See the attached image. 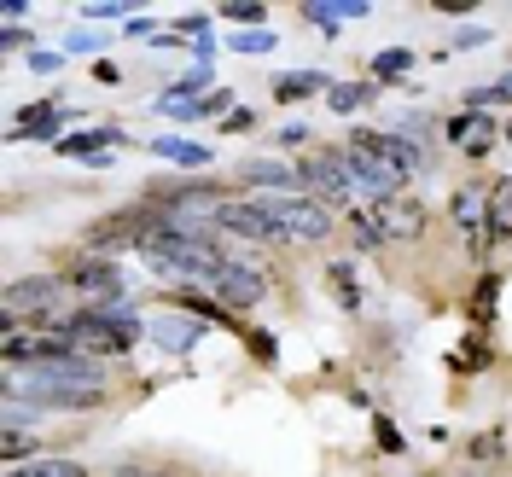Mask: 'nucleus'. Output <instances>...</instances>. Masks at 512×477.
<instances>
[{
  "label": "nucleus",
  "mask_w": 512,
  "mask_h": 477,
  "mask_svg": "<svg viewBox=\"0 0 512 477\" xmlns=\"http://www.w3.org/2000/svg\"><path fill=\"white\" fill-rule=\"evenodd\" d=\"M30 402L35 408H99L105 402V373L88 355H64V361H35L30 373Z\"/></svg>",
  "instance_id": "f257e3e1"
},
{
  "label": "nucleus",
  "mask_w": 512,
  "mask_h": 477,
  "mask_svg": "<svg viewBox=\"0 0 512 477\" xmlns=\"http://www.w3.org/2000/svg\"><path fill=\"white\" fill-rule=\"evenodd\" d=\"M256 210H262L268 222L280 227L286 239H297V245H320V239L332 233V210H326L320 198H297V192H268V198H256Z\"/></svg>",
  "instance_id": "f03ea898"
},
{
  "label": "nucleus",
  "mask_w": 512,
  "mask_h": 477,
  "mask_svg": "<svg viewBox=\"0 0 512 477\" xmlns=\"http://www.w3.org/2000/svg\"><path fill=\"white\" fill-rule=\"evenodd\" d=\"M297 175H303V187L315 192L326 210H350V204H355V181H350L344 152H320V158L297 163Z\"/></svg>",
  "instance_id": "7ed1b4c3"
},
{
  "label": "nucleus",
  "mask_w": 512,
  "mask_h": 477,
  "mask_svg": "<svg viewBox=\"0 0 512 477\" xmlns=\"http://www.w3.org/2000/svg\"><path fill=\"white\" fill-rule=\"evenodd\" d=\"M344 163H350V181H355V198H373V204H390L396 198V187H402V175L390 169L384 158H373V152H344Z\"/></svg>",
  "instance_id": "20e7f679"
},
{
  "label": "nucleus",
  "mask_w": 512,
  "mask_h": 477,
  "mask_svg": "<svg viewBox=\"0 0 512 477\" xmlns=\"http://www.w3.org/2000/svg\"><path fill=\"white\" fill-rule=\"evenodd\" d=\"M350 146H355V152H373V158H384L396 175H408V169H419V163H425V152H419L408 134H373V128H355Z\"/></svg>",
  "instance_id": "39448f33"
},
{
  "label": "nucleus",
  "mask_w": 512,
  "mask_h": 477,
  "mask_svg": "<svg viewBox=\"0 0 512 477\" xmlns=\"http://www.w3.org/2000/svg\"><path fill=\"white\" fill-rule=\"evenodd\" d=\"M53 297H59V280H47V274H35V280H12V286L0 291V303H6V326H18L24 315H47Z\"/></svg>",
  "instance_id": "423d86ee"
},
{
  "label": "nucleus",
  "mask_w": 512,
  "mask_h": 477,
  "mask_svg": "<svg viewBox=\"0 0 512 477\" xmlns=\"http://www.w3.org/2000/svg\"><path fill=\"white\" fill-rule=\"evenodd\" d=\"M70 286L82 291V297H99V303H123V274H117V262H105V256L70 262Z\"/></svg>",
  "instance_id": "0eeeda50"
},
{
  "label": "nucleus",
  "mask_w": 512,
  "mask_h": 477,
  "mask_svg": "<svg viewBox=\"0 0 512 477\" xmlns=\"http://www.w3.org/2000/svg\"><path fill=\"white\" fill-rule=\"evenodd\" d=\"M216 227L239 233V239H256V245H280V239H286V233L268 222L256 204H222V210H216Z\"/></svg>",
  "instance_id": "6e6552de"
},
{
  "label": "nucleus",
  "mask_w": 512,
  "mask_h": 477,
  "mask_svg": "<svg viewBox=\"0 0 512 477\" xmlns=\"http://www.w3.org/2000/svg\"><path fill=\"white\" fill-rule=\"evenodd\" d=\"M216 291H222V303H233V309H256L268 297V280L256 268H245V262H227V274L216 280Z\"/></svg>",
  "instance_id": "1a4fd4ad"
},
{
  "label": "nucleus",
  "mask_w": 512,
  "mask_h": 477,
  "mask_svg": "<svg viewBox=\"0 0 512 477\" xmlns=\"http://www.w3.org/2000/svg\"><path fill=\"white\" fill-rule=\"evenodd\" d=\"M367 12H373V0H309L303 6V18L320 35H338V18H367Z\"/></svg>",
  "instance_id": "9d476101"
},
{
  "label": "nucleus",
  "mask_w": 512,
  "mask_h": 477,
  "mask_svg": "<svg viewBox=\"0 0 512 477\" xmlns=\"http://www.w3.org/2000/svg\"><path fill=\"white\" fill-rule=\"evenodd\" d=\"M18 117H24V123L12 128V140H24V134H30V140H53V134H59V111H53V105H24Z\"/></svg>",
  "instance_id": "9b49d317"
},
{
  "label": "nucleus",
  "mask_w": 512,
  "mask_h": 477,
  "mask_svg": "<svg viewBox=\"0 0 512 477\" xmlns=\"http://www.w3.org/2000/svg\"><path fill=\"white\" fill-rule=\"evenodd\" d=\"M245 181H256V187H274V192L303 187V175H297L291 163H245Z\"/></svg>",
  "instance_id": "f8f14e48"
},
{
  "label": "nucleus",
  "mask_w": 512,
  "mask_h": 477,
  "mask_svg": "<svg viewBox=\"0 0 512 477\" xmlns=\"http://www.w3.org/2000/svg\"><path fill=\"white\" fill-rule=\"evenodd\" d=\"M111 140H117V134H111V128H94V134H64L59 140V152L64 158H105V146H111Z\"/></svg>",
  "instance_id": "ddd939ff"
},
{
  "label": "nucleus",
  "mask_w": 512,
  "mask_h": 477,
  "mask_svg": "<svg viewBox=\"0 0 512 477\" xmlns=\"http://www.w3.org/2000/svg\"><path fill=\"white\" fill-rule=\"evenodd\" d=\"M152 152H158V158H175L181 169L210 163V146H198V140H175V134H169V140H152Z\"/></svg>",
  "instance_id": "4468645a"
},
{
  "label": "nucleus",
  "mask_w": 512,
  "mask_h": 477,
  "mask_svg": "<svg viewBox=\"0 0 512 477\" xmlns=\"http://www.w3.org/2000/svg\"><path fill=\"white\" fill-rule=\"evenodd\" d=\"M367 70H373V82H402V76L414 70V53H408V47H384Z\"/></svg>",
  "instance_id": "2eb2a0df"
},
{
  "label": "nucleus",
  "mask_w": 512,
  "mask_h": 477,
  "mask_svg": "<svg viewBox=\"0 0 512 477\" xmlns=\"http://www.w3.org/2000/svg\"><path fill=\"white\" fill-rule=\"evenodd\" d=\"M384 210H390V216L379 222L384 233H419V227H425V210H419V204H408V198H390Z\"/></svg>",
  "instance_id": "dca6fc26"
},
{
  "label": "nucleus",
  "mask_w": 512,
  "mask_h": 477,
  "mask_svg": "<svg viewBox=\"0 0 512 477\" xmlns=\"http://www.w3.org/2000/svg\"><path fill=\"white\" fill-rule=\"evenodd\" d=\"M512 233V181L489 192V239H507Z\"/></svg>",
  "instance_id": "f3484780"
},
{
  "label": "nucleus",
  "mask_w": 512,
  "mask_h": 477,
  "mask_svg": "<svg viewBox=\"0 0 512 477\" xmlns=\"http://www.w3.org/2000/svg\"><path fill=\"white\" fill-rule=\"evenodd\" d=\"M152 338H158L163 350H192V344H198V326H192V320H158V326H152Z\"/></svg>",
  "instance_id": "a211bd4d"
},
{
  "label": "nucleus",
  "mask_w": 512,
  "mask_h": 477,
  "mask_svg": "<svg viewBox=\"0 0 512 477\" xmlns=\"http://www.w3.org/2000/svg\"><path fill=\"white\" fill-rule=\"evenodd\" d=\"M6 477H88L76 460H30V466H12Z\"/></svg>",
  "instance_id": "6ab92c4d"
},
{
  "label": "nucleus",
  "mask_w": 512,
  "mask_h": 477,
  "mask_svg": "<svg viewBox=\"0 0 512 477\" xmlns=\"http://www.w3.org/2000/svg\"><path fill=\"white\" fill-rule=\"evenodd\" d=\"M210 111H233V94H210V99H192V105H175L169 117H175V123H198V117H210Z\"/></svg>",
  "instance_id": "aec40b11"
},
{
  "label": "nucleus",
  "mask_w": 512,
  "mask_h": 477,
  "mask_svg": "<svg viewBox=\"0 0 512 477\" xmlns=\"http://www.w3.org/2000/svg\"><path fill=\"white\" fill-rule=\"evenodd\" d=\"M320 88H326V70H303V76H286L274 94L280 99H303V94H320Z\"/></svg>",
  "instance_id": "412c9836"
},
{
  "label": "nucleus",
  "mask_w": 512,
  "mask_h": 477,
  "mask_svg": "<svg viewBox=\"0 0 512 477\" xmlns=\"http://www.w3.org/2000/svg\"><path fill=\"white\" fill-rule=\"evenodd\" d=\"M373 99V82H338L332 88V111H355V105H367Z\"/></svg>",
  "instance_id": "4be33fe9"
},
{
  "label": "nucleus",
  "mask_w": 512,
  "mask_h": 477,
  "mask_svg": "<svg viewBox=\"0 0 512 477\" xmlns=\"http://www.w3.org/2000/svg\"><path fill=\"white\" fill-rule=\"evenodd\" d=\"M222 18H227V24H262V18H268V6H262V0H227Z\"/></svg>",
  "instance_id": "5701e85b"
},
{
  "label": "nucleus",
  "mask_w": 512,
  "mask_h": 477,
  "mask_svg": "<svg viewBox=\"0 0 512 477\" xmlns=\"http://www.w3.org/2000/svg\"><path fill=\"white\" fill-rule=\"evenodd\" d=\"M489 210V198L483 192H454V222H466V227H478V216Z\"/></svg>",
  "instance_id": "b1692460"
},
{
  "label": "nucleus",
  "mask_w": 512,
  "mask_h": 477,
  "mask_svg": "<svg viewBox=\"0 0 512 477\" xmlns=\"http://www.w3.org/2000/svg\"><path fill=\"white\" fill-rule=\"evenodd\" d=\"M35 437H24V431H6V443H0V454H6V472H12V466H24V454H35Z\"/></svg>",
  "instance_id": "393cba45"
},
{
  "label": "nucleus",
  "mask_w": 512,
  "mask_h": 477,
  "mask_svg": "<svg viewBox=\"0 0 512 477\" xmlns=\"http://www.w3.org/2000/svg\"><path fill=\"white\" fill-rule=\"evenodd\" d=\"M472 105H512V76H501V82L478 88V94H472Z\"/></svg>",
  "instance_id": "a878e982"
},
{
  "label": "nucleus",
  "mask_w": 512,
  "mask_h": 477,
  "mask_svg": "<svg viewBox=\"0 0 512 477\" xmlns=\"http://www.w3.org/2000/svg\"><path fill=\"white\" fill-rule=\"evenodd\" d=\"M274 47V30H245V35H233V53H268Z\"/></svg>",
  "instance_id": "bb28decb"
},
{
  "label": "nucleus",
  "mask_w": 512,
  "mask_h": 477,
  "mask_svg": "<svg viewBox=\"0 0 512 477\" xmlns=\"http://www.w3.org/2000/svg\"><path fill=\"white\" fill-rule=\"evenodd\" d=\"M373 431H379V448H384V454H402V448H408V443H402V431H396V425H390V419H373Z\"/></svg>",
  "instance_id": "cd10ccee"
},
{
  "label": "nucleus",
  "mask_w": 512,
  "mask_h": 477,
  "mask_svg": "<svg viewBox=\"0 0 512 477\" xmlns=\"http://www.w3.org/2000/svg\"><path fill=\"white\" fill-rule=\"evenodd\" d=\"M256 123V117H251V111H245V105H233V111H227V117H222V128H227V134H245V128H251Z\"/></svg>",
  "instance_id": "c85d7f7f"
},
{
  "label": "nucleus",
  "mask_w": 512,
  "mask_h": 477,
  "mask_svg": "<svg viewBox=\"0 0 512 477\" xmlns=\"http://www.w3.org/2000/svg\"><path fill=\"white\" fill-rule=\"evenodd\" d=\"M117 12H128L123 0H94V6H82V18H117Z\"/></svg>",
  "instance_id": "c756f323"
},
{
  "label": "nucleus",
  "mask_w": 512,
  "mask_h": 477,
  "mask_svg": "<svg viewBox=\"0 0 512 477\" xmlns=\"http://www.w3.org/2000/svg\"><path fill=\"white\" fill-rule=\"evenodd\" d=\"M70 47H76V53H94L99 35H94V30H76V35H70Z\"/></svg>",
  "instance_id": "7c9ffc66"
},
{
  "label": "nucleus",
  "mask_w": 512,
  "mask_h": 477,
  "mask_svg": "<svg viewBox=\"0 0 512 477\" xmlns=\"http://www.w3.org/2000/svg\"><path fill=\"white\" fill-rule=\"evenodd\" d=\"M30 70H59V53H41V47H35V53H30Z\"/></svg>",
  "instance_id": "2f4dec72"
},
{
  "label": "nucleus",
  "mask_w": 512,
  "mask_h": 477,
  "mask_svg": "<svg viewBox=\"0 0 512 477\" xmlns=\"http://www.w3.org/2000/svg\"><path fill=\"white\" fill-rule=\"evenodd\" d=\"M495 309V280H483V291H478V315H489Z\"/></svg>",
  "instance_id": "473e14b6"
},
{
  "label": "nucleus",
  "mask_w": 512,
  "mask_h": 477,
  "mask_svg": "<svg viewBox=\"0 0 512 477\" xmlns=\"http://www.w3.org/2000/svg\"><path fill=\"white\" fill-rule=\"evenodd\" d=\"M507 140H512V123H507Z\"/></svg>",
  "instance_id": "72a5a7b5"
}]
</instances>
